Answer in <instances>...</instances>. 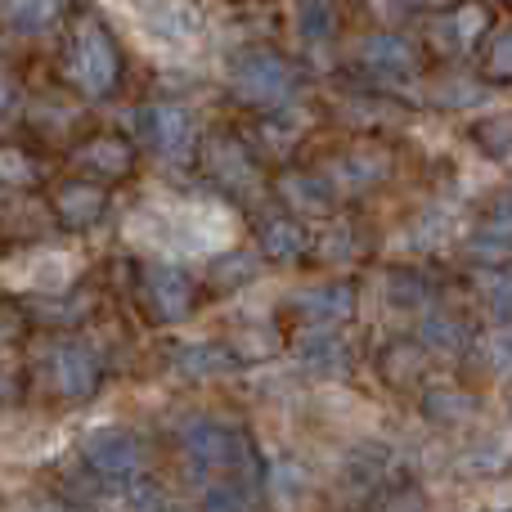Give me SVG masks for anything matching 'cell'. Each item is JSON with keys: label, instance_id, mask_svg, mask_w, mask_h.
<instances>
[{"label": "cell", "instance_id": "42", "mask_svg": "<svg viewBox=\"0 0 512 512\" xmlns=\"http://www.w3.org/2000/svg\"><path fill=\"white\" fill-rule=\"evenodd\" d=\"M490 512H512V508H490Z\"/></svg>", "mask_w": 512, "mask_h": 512}, {"label": "cell", "instance_id": "27", "mask_svg": "<svg viewBox=\"0 0 512 512\" xmlns=\"http://www.w3.org/2000/svg\"><path fill=\"white\" fill-rule=\"evenodd\" d=\"M481 144H486L490 153H512V117H495V122L481 126Z\"/></svg>", "mask_w": 512, "mask_h": 512}, {"label": "cell", "instance_id": "21", "mask_svg": "<svg viewBox=\"0 0 512 512\" xmlns=\"http://www.w3.org/2000/svg\"><path fill=\"white\" fill-rule=\"evenodd\" d=\"M418 337H423L427 351H445V355L463 346V328L454 324L450 315H427L423 319V333H418Z\"/></svg>", "mask_w": 512, "mask_h": 512}, {"label": "cell", "instance_id": "2", "mask_svg": "<svg viewBox=\"0 0 512 512\" xmlns=\"http://www.w3.org/2000/svg\"><path fill=\"white\" fill-rule=\"evenodd\" d=\"M131 14L144 41L158 50H185L198 36V14L185 0H131Z\"/></svg>", "mask_w": 512, "mask_h": 512}, {"label": "cell", "instance_id": "9", "mask_svg": "<svg viewBox=\"0 0 512 512\" xmlns=\"http://www.w3.org/2000/svg\"><path fill=\"white\" fill-rule=\"evenodd\" d=\"M50 369L68 400H81L95 391V360H90L86 346H59V351L50 355Z\"/></svg>", "mask_w": 512, "mask_h": 512}, {"label": "cell", "instance_id": "37", "mask_svg": "<svg viewBox=\"0 0 512 512\" xmlns=\"http://www.w3.org/2000/svg\"><path fill=\"white\" fill-rule=\"evenodd\" d=\"M495 221H508V225H512V189H508V194H504V203H499Z\"/></svg>", "mask_w": 512, "mask_h": 512}, {"label": "cell", "instance_id": "6", "mask_svg": "<svg viewBox=\"0 0 512 512\" xmlns=\"http://www.w3.org/2000/svg\"><path fill=\"white\" fill-rule=\"evenodd\" d=\"M144 135L153 140L158 153H167L171 162H180V158H189V149H194V117L176 104L149 108V113H144Z\"/></svg>", "mask_w": 512, "mask_h": 512}, {"label": "cell", "instance_id": "29", "mask_svg": "<svg viewBox=\"0 0 512 512\" xmlns=\"http://www.w3.org/2000/svg\"><path fill=\"white\" fill-rule=\"evenodd\" d=\"M490 72L495 77H512V27L490 41Z\"/></svg>", "mask_w": 512, "mask_h": 512}, {"label": "cell", "instance_id": "39", "mask_svg": "<svg viewBox=\"0 0 512 512\" xmlns=\"http://www.w3.org/2000/svg\"><path fill=\"white\" fill-rule=\"evenodd\" d=\"M5 99H9V86H5V77H0V104H5Z\"/></svg>", "mask_w": 512, "mask_h": 512}, {"label": "cell", "instance_id": "13", "mask_svg": "<svg viewBox=\"0 0 512 512\" xmlns=\"http://www.w3.org/2000/svg\"><path fill=\"white\" fill-rule=\"evenodd\" d=\"M207 167H212V176L216 180H225V185H252V162H248V153L239 149L234 140H212L207 144Z\"/></svg>", "mask_w": 512, "mask_h": 512}, {"label": "cell", "instance_id": "11", "mask_svg": "<svg viewBox=\"0 0 512 512\" xmlns=\"http://www.w3.org/2000/svg\"><path fill=\"white\" fill-rule=\"evenodd\" d=\"M54 212H59V221L68 225V230H86V225H95L99 216H104V189L63 185L59 198H54Z\"/></svg>", "mask_w": 512, "mask_h": 512}, {"label": "cell", "instance_id": "5", "mask_svg": "<svg viewBox=\"0 0 512 512\" xmlns=\"http://www.w3.org/2000/svg\"><path fill=\"white\" fill-rule=\"evenodd\" d=\"M86 459H90V468L104 472V477H135L140 463H144V450L131 432H122V427H104V432H95L86 441Z\"/></svg>", "mask_w": 512, "mask_h": 512}, {"label": "cell", "instance_id": "28", "mask_svg": "<svg viewBox=\"0 0 512 512\" xmlns=\"http://www.w3.org/2000/svg\"><path fill=\"white\" fill-rule=\"evenodd\" d=\"M32 176H36V167L23 158V153L0 149V180H9V185H27Z\"/></svg>", "mask_w": 512, "mask_h": 512}, {"label": "cell", "instance_id": "18", "mask_svg": "<svg viewBox=\"0 0 512 512\" xmlns=\"http://www.w3.org/2000/svg\"><path fill=\"white\" fill-rule=\"evenodd\" d=\"M81 162H86L90 171H99V176H122V171L131 167V149H126L122 140H113V135H104V140H90L86 149H81Z\"/></svg>", "mask_w": 512, "mask_h": 512}, {"label": "cell", "instance_id": "26", "mask_svg": "<svg viewBox=\"0 0 512 512\" xmlns=\"http://www.w3.org/2000/svg\"><path fill=\"white\" fill-rule=\"evenodd\" d=\"M387 301L400 310H418V301H423V283L414 279V274H391L387 279Z\"/></svg>", "mask_w": 512, "mask_h": 512}, {"label": "cell", "instance_id": "32", "mask_svg": "<svg viewBox=\"0 0 512 512\" xmlns=\"http://www.w3.org/2000/svg\"><path fill=\"white\" fill-rule=\"evenodd\" d=\"M472 99H481V90L472 81H445L441 104H472Z\"/></svg>", "mask_w": 512, "mask_h": 512}, {"label": "cell", "instance_id": "19", "mask_svg": "<svg viewBox=\"0 0 512 512\" xmlns=\"http://www.w3.org/2000/svg\"><path fill=\"white\" fill-rule=\"evenodd\" d=\"M279 194L288 198V207H301V212H324L328 207V185L310 176H283Z\"/></svg>", "mask_w": 512, "mask_h": 512}, {"label": "cell", "instance_id": "38", "mask_svg": "<svg viewBox=\"0 0 512 512\" xmlns=\"http://www.w3.org/2000/svg\"><path fill=\"white\" fill-rule=\"evenodd\" d=\"M9 333H14V315H9V310L5 306H0V342H5V337Z\"/></svg>", "mask_w": 512, "mask_h": 512}, {"label": "cell", "instance_id": "14", "mask_svg": "<svg viewBox=\"0 0 512 512\" xmlns=\"http://www.w3.org/2000/svg\"><path fill=\"white\" fill-rule=\"evenodd\" d=\"M59 5L63 0H0V18L14 32H45L59 18Z\"/></svg>", "mask_w": 512, "mask_h": 512}, {"label": "cell", "instance_id": "25", "mask_svg": "<svg viewBox=\"0 0 512 512\" xmlns=\"http://www.w3.org/2000/svg\"><path fill=\"white\" fill-rule=\"evenodd\" d=\"M472 252H477V256H508L512 252V225L495 221L490 230H481L477 239H472Z\"/></svg>", "mask_w": 512, "mask_h": 512}, {"label": "cell", "instance_id": "36", "mask_svg": "<svg viewBox=\"0 0 512 512\" xmlns=\"http://www.w3.org/2000/svg\"><path fill=\"white\" fill-rule=\"evenodd\" d=\"M477 27H481V9H463V18H459V36H463V41H468Z\"/></svg>", "mask_w": 512, "mask_h": 512}, {"label": "cell", "instance_id": "31", "mask_svg": "<svg viewBox=\"0 0 512 512\" xmlns=\"http://www.w3.org/2000/svg\"><path fill=\"white\" fill-rule=\"evenodd\" d=\"M252 499H243L239 490H212L207 495V512H248Z\"/></svg>", "mask_w": 512, "mask_h": 512}, {"label": "cell", "instance_id": "41", "mask_svg": "<svg viewBox=\"0 0 512 512\" xmlns=\"http://www.w3.org/2000/svg\"><path fill=\"white\" fill-rule=\"evenodd\" d=\"M418 5H450V0H418Z\"/></svg>", "mask_w": 512, "mask_h": 512}, {"label": "cell", "instance_id": "17", "mask_svg": "<svg viewBox=\"0 0 512 512\" xmlns=\"http://www.w3.org/2000/svg\"><path fill=\"white\" fill-rule=\"evenodd\" d=\"M423 414L432 418V423L450 427V423H463V418L477 414V400L463 396V391H454V387H432L423 396Z\"/></svg>", "mask_w": 512, "mask_h": 512}, {"label": "cell", "instance_id": "8", "mask_svg": "<svg viewBox=\"0 0 512 512\" xmlns=\"http://www.w3.org/2000/svg\"><path fill=\"white\" fill-rule=\"evenodd\" d=\"M185 445L198 463H225V468H239L243 454H248L234 432H225V427H207V423L185 427Z\"/></svg>", "mask_w": 512, "mask_h": 512}, {"label": "cell", "instance_id": "23", "mask_svg": "<svg viewBox=\"0 0 512 512\" xmlns=\"http://www.w3.org/2000/svg\"><path fill=\"white\" fill-rule=\"evenodd\" d=\"M297 32L319 41V36L333 32V5L328 0H301L297 5Z\"/></svg>", "mask_w": 512, "mask_h": 512}, {"label": "cell", "instance_id": "30", "mask_svg": "<svg viewBox=\"0 0 512 512\" xmlns=\"http://www.w3.org/2000/svg\"><path fill=\"white\" fill-rule=\"evenodd\" d=\"M252 274H256L252 256H225V261L216 265V279H221V283H248Z\"/></svg>", "mask_w": 512, "mask_h": 512}, {"label": "cell", "instance_id": "7", "mask_svg": "<svg viewBox=\"0 0 512 512\" xmlns=\"http://www.w3.org/2000/svg\"><path fill=\"white\" fill-rule=\"evenodd\" d=\"M149 297L162 319H185L194 310V283L171 265H153L149 270Z\"/></svg>", "mask_w": 512, "mask_h": 512}, {"label": "cell", "instance_id": "16", "mask_svg": "<svg viewBox=\"0 0 512 512\" xmlns=\"http://www.w3.org/2000/svg\"><path fill=\"white\" fill-rule=\"evenodd\" d=\"M364 63H369L373 72H409L414 68V50H409L405 41H400V36H369V41H364Z\"/></svg>", "mask_w": 512, "mask_h": 512}, {"label": "cell", "instance_id": "24", "mask_svg": "<svg viewBox=\"0 0 512 512\" xmlns=\"http://www.w3.org/2000/svg\"><path fill=\"white\" fill-rule=\"evenodd\" d=\"M261 243H265V252L270 256H279V261H288V256H297L301 252V230L297 225H288V221H274V225H265L261 230Z\"/></svg>", "mask_w": 512, "mask_h": 512}, {"label": "cell", "instance_id": "3", "mask_svg": "<svg viewBox=\"0 0 512 512\" xmlns=\"http://www.w3.org/2000/svg\"><path fill=\"white\" fill-rule=\"evenodd\" d=\"M68 72L86 95H108L117 81V50L113 41L104 36V27L95 23H81L77 27V41H72V59H68Z\"/></svg>", "mask_w": 512, "mask_h": 512}, {"label": "cell", "instance_id": "34", "mask_svg": "<svg viewBox=\"0 0 512 512\" xmlns=\"http://www.w3.org/2000/svg\"><path fill=\"white\" fill-rule=\"evenodd\" d=\"M490 306H495L499 315H512V279H495V283H490Z\"/></svg>", "mask_w": 512, "mask_h": 512}, {"label": "cell", "instance_id": "40", "mask_svg": "<svg viewBox=\"0 0 512 512\" xmlns=\"http://www.w3.org/2000/svg\"><path fill=\"white\" fill-rule=\"evenodd\" d=\"M5 391H9V378H5V373H0V396H5Z\"/></svg>", "mask_w": 512, "mask_h": 512}, {"label": "cell", "instance_id": "10", "mask_svg": "<svg viewBox=\"0 0 512 512\" xmlns=\"http://www.w3.org/2000/svg\"><path fill=\"white\" fill-rule=\"evenodd\" d=\"M72 274V256L63 252H36L27 261L9 265V279L23 283V288H41V292H59Z\"/></svg>", "mask_w": 512, "mask_h": 512}, {"label": "cell", "instance_id": "22", "mask_svg": "<svg viewBox=\"0 0 512 512\" xmlns=\"http://www.w3.org/2000/svg\"><path fill=\"white\" fill-rule=\"evenodd\" d=\"M301 360L315 364V369H337L346 355H342V342H337L333 333H306L301 337Z\"/></svg>", "mask_w": 512, "mask_h": 512}, {"label": "cell", "instance_id": "43", "mask_svg": "<svg viewBox=\"0 0 512 512\" xmlns=\"http://www.w3.org/2000/svg\"><path fill=\"white\" fill-rule=\"evenodd\" d=\"M41 512H59V508H41Z\"/></svg>", "mask_w": 512, "mask_h": 512}, {"label": "cell", "instance_id": "4", "mask_svg": "<svg viewBox=\"0 0 512 512\" xmlns=\"http://www.w3.org/2000/svg\"><path fill=\"white\" fill-rule=\"evenodd\" d=\"M230 81H234V90H239L248 104H283L288 90H292L288 63H283L279 54H270V50L239 54L234 68H230Z\"/></svg>", "mask_w": 512, "mask_h": 512}, {"label": "cell", "instance_id": "33", "mask_svg": "<svg viewBox=\"0 0 512 512\" xmlns=\"http://www.w3.org/2000/svg\"><path fill=\"white\" fill-rule=\"evenodd\" d=\"M490 364H495L499 373H512V328L490 342Z\"/></svg>", "mask_w": 512, "mask_h": 512}, {"label": "cell", "instance_id": "20", "mask_svg": "<svg viewBox=\"0 0 512 512\" xmlns=\"http://www.w3.org/2000/svg\"><path fill=\"white\" fill-rule=\"evenodd\" d=\"M180 369H185L189 378H212V373L230 369V355H225L221 346H185V351H180Z\"/></svg>", "mask_w": 512, "mask_h": 512}, {"label": "cell", "instance_id": "12", "mask_svg": "<svg viewBox=\"0 0 512 512\" xmlns=\"http://www.w3.org/2000/svg\"><path fill=\"white\" fill-rule=\"evenodd\" d=\"M423 351H427V346H418V342H396V346H387V351L378 355L382 382H387V387H396V391L414 387V382H418V369H423Z\"/></svg>", "mask_w": 512, "mask_h": 512}, {"label": "cell", "instance_id": "15", "mask_svg": "<svg viewBox=\"0 0 512 512\" xmlns=\"http://www.w3.org/2000/svg\"><path fill=\"white\" fill-rule=\"evenodd\" d=\"M297 310L306 319H342L351 315V288L346 283H324V288H310L297 297Z\"/></svg>", "mask_w": 512, "mask_h": 512}, {"label": "cell", "instance_id": "1", "mask_svg": "<svg viewBox=\"0 0 512 512\" xmlns=\"http://www.w3.org/2000/svg\"><path fill=\"white\" fill-rule=\"evenodd\" d=\"M126 234L153 243V248L203 256L230 243V216L221 207H203V203H167V207H144L140 216H131Z\"/></svg>", "mask_w": 512, "mask_h": 512}, {"label": "cell", "instance_id": "35", "mask_svg": "<svg viewBox=\"0 0 512 512\" xmlns=\"http://www.w3.org/2000/svg\"><path fill=\"white\" fill-rule=\"evenodd\" d=\"M382 512H423V499L418 495H396V499H387V504H382Z\"/></svg>", "mask_w": 512, "mask_h": 512}]
</instances>
